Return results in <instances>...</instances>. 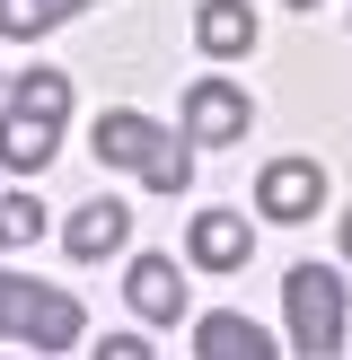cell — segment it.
<instances>
[{
    "label": "cell",
    "mask_w": 352,
    "mask_h": 360,
    "mask_svg": "<svg viewBox=\"0 0 352 360\" xmlns=\"http://www.w3.org/2000/svg\"><path fill=\"white\" fill-rule=\"evenodd\" d=\"M62 123H70V79L62 70H27V79L9 88V115H0V167H18V176L53 167Z\"/></svg>",
    "instance_id": "obj_1"
},
{
    "label": "cell",
    "mask_w": 352,
    "mask_h": 360,
    "mask_svg": "<svg viewBox=\"0 0 352 360\" xmlns=\"http://www.w3.org/2000/svg\"><path fill=\"white\" fill-rule=\"evenodd\" d=\"M88 150H97V167H132L150 193H185L194 185V141L158 132L150 115H97Z\"/></svg>",
    "instance_id": "obj_2"
},
{
    "label": "cell",
    "mask_w": 352,
    "mask_h": 360,
    "mask_svg": "<svg viewBox=\"0 0 352 360\" xmlns=\"http://www.w3.org/2000/svg\"><path fill=\"white\" fill-rule=\"evenodd\" d=\"M0 334H9V343H27V352H70V343L88 334V316H80V299L53 290V281L0 273Z\"/></svg>",
    "instance_id": "obj_3"
},
{
    "label": "cell",
    "mask_w": 352,
    "mask_h": 360,
    "mask_svg": "<svg viewBox=\"0 0 352 360\" xmlns=\"http://www.w3.org/2000/svg\"><path fill=\"white\" fill-rule=\"evenodd\" d=\"M282 308H291V352H308V360L344 352V273L334 264H291L282 273Z\"/></svg>",
    "instance_id": "obj_4"
},
{
    "label": "cell",
    "mask_w": 352,
    "mask_h": 360,
    "mask_svg": "<svg viewBox=\"0 0 352 360\" xmlns=\"http://www.w3.org/2000/svg\"><path fill=\"white\" fill-rule=\"evenodd\" d=\"M123 308H132L141 326H176V316L194 308V299H185V264H176V255H132V273H123Z\"/></svg>",
    "instance_id": "obj_5"
},
{
    "label": "cell",
    "mask_w": 352,
    "mask_h": 360,
    "mask_svg": "<svg viewBox=\"0 0 352 360\" xmlns=\"http://www.w3.org/2000/svg\"><path fill=\"white\" fill-rule=\"evenodd\" d=\"M246 123H256L246 88H229V79H194V88H185V141L220 150V141H246Z\"/></svg>",
    "instance_id": "obj_6"
},
{
    "label": "cell",
    "mask_w": 352,
    "mask_h": 360,
    "mask_svg": "<svg viewBox=\"0 0 352 360\" xmlns=\"http://www.w3.org/2000/svg\"><path fill=\"white\" fill-rule=\"evenodd\" d=\"M317 202H326V167H317V158H273V167L256 176V211L264 220H308Z\"/></svg>",
    "instance_id": "obj_7"
},
{
    "label": "cell",
    "mask_w": 352,
    "mask_h": 360,
    "mask_svg": "<svg viewBox=\"0 0 352 360\" xmlns=\"http://www.w3.org/2000/svg\"><path fill=\"white\" fill-rule=\"evenodd\" d=\"M123 238H132V211H123L115 193H106V202H80V211H70V229H62V246H70L80 264H106Z\"/></svg>",
    "instance_id": "obj_8"
},
{
    "label": "cell",
    "mask_w": 352,
    "mask_h": 360,
    "mask_svg": "<svg viewBox=\"0 0 352 360\" xmlns=\"http://www.w3.org/2000/svg\"><path fill=\"white\" fill-rule=\"evenodd\" d=\"M185 255L203 264V273H238V264L256 255V238H246L238 211H203V220H194V238H185Z\"/></svg>",
    "instance_id": "obj_9"
},
{
    "label": "cell",
    "mask_w": 352,
    "mask_h": 360,
    "mask_svg": "<svg viewBox=\"0 0 352 360\" xmlns=\"http://www.w3.org/2000/svg\"><path fill=\"white\" fill-rule=\"evenodd\" d=\"M194 352H203V360H273V334H264L256 316H229V308H211L203 326H194Z\"/></svg>",
    "instance_id": "obj_10"
},
{
    "label": "cell",
    "mask_w": 352,
    "mask_h": 360,
    "mask_svg": "<svg viewBox=\"0 0 352 360\" xmlns=\"http://www.w3.org/2000/svg\"><path fill=\"white\" fill-rule=\"evenodd\" d=\"M194 44L203 53H246L256 44V9H246V0H203V9H194Z\"/></svg>",
    "instance_id": "obj_11"
},
{
    "label": "cell",
    "mask_w": 352,
    "mask_h": 360,
    "mask_svg": "<svg viewBox=\"0 0 352 360\" xmlns=\"http://www.w3.org/2000/svg\"><path fill=\"white\" fill-rule=\"evenodd\" d=\"M80 9H97V0H0V35H9V44H35V35H53Z\"/></svg>",
    "instance_id": "obj_12"
},
{
    "label": "cell",
    "mask_w": 352,
    "mask_h": 360,
    "mask_svg": "<svg viewBox=\"0 0 352 360\" xmlns=\"http://www.w3.org/2000/svg\"><path fill=\"white\" fill-rule=\"evenodd\" d=\"M44 238V202L35 193H0V246H35Z\"/></svg>",
    "instance_id": "obj_13"
},
{
    "label": "cell",
    "mask_w": 352,
    "mask_h": 360,
    "mask_svg": "<svg viewBox=\"0 0 352 360\" xmlns=\"http://www.w3.org/2000/svg\"><path fill=\"white\" fill-rule=\"evenodd\" d=\"M344 264H352V211H344Z\"/></svg>",
    "instance_id": "obj_14"
},
{
    "label": "cell",
    "mask_w": 352,
    "mask_h": 360,
    "mask_svg": "<svg viewBox=\"0 0 352 360\" xmlns=\"http://www.w3.org/2000/svg\"><path fill=\"white\" fill-rule=\"evenodd\" d=\"M291 9H317V0H291Z\"/></svg>",
    "instance_id": "obj_15"
}]
</instances>
